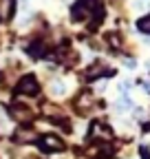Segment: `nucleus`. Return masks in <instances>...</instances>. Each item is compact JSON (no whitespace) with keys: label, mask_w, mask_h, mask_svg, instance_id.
Returning <instances> with one entry per match:
<instances>
[{"label":"nucleus","mask_w":150,"mask_h":159,"mask_svg":"<svg viewBox=\"0 0 150 159\" xmlns=\"http://www.w3.org/2000/svg\"><path fill=\"white\" fill-rule=\"evenodd\" d=\"M40 148L44 152H53V150H62L64 148V142L60 137H55V135H44L40 139Z\"/></svg>","instance_id":"nucleus-1"},{"label":"nucleus","mask_w":150,"mask_h":159,"mask_svg":"<svg viewBox=\"0 0 150 159\" xmlns=\"http://www.w3.org/2000/svg\"><path fill=\"white\" fill-rule=\"evenodd\" d=\"M38 89H40V86H38L33 75H24L20 80V84H18V93H22V95H35Z\"/></svg>","instance_id":"nucleus-2"},{"label":"nucleus","mask_w":150,"mask_h":159,"mask_svg":"<svg viewBox=\"0 0 150 159\" xmlns=\"http://www.w3.org/2000/svg\"><path fill=\"white\" fill-rule=\"evenodd\" d=\"M13 13V0H0V18L9 20Z\"/></svg>","instance_id":"nucleus-3"},{"label":"nucleus","mask_w":150,"mask_h":159,"mask_svg":"<svg viewBox=\"0 0 150 159\" xmlns=\"http://www.w3.org/2000/svg\"><path fill=\"white\" fill-rule=\"evenodd\" d=\"M86 11H88V7H86V2L84 0H80L77 5L73 7V11H71V16H73V20H82L84 16H86Z\"/></svg>","instance_id":"nucleus-4"},{"label":"nucleus","mask_w":150,"mask_h":159,"mask_svg":"<svg viewBox=\"0 0 150 159\" xmlns=\"http://www.w3.org/2000/svg\"><path fill=\"white\" fill-rule=\"evenodd\" d=\"M93 137H104V139H108V137H110V128H106L102 122H95V124H93Z\"/></svg>","instance_id":"nucleus-5"},{"label":"nucleus","mask_w":150,"mask_h":159,"mask_svg":"<svg viewBox=\"0 0 150 159\" xmlns=\"http://www.w3.org/2000/svg\"><path fill=\"white\" fill-rule=\"evenodd\" d=\"M11 111H13V117H15V119H22V122H29V119L33 117L31 111H27L24 106H13Z\"/></svg>","instance_id":"nucleus-6"},{"label":"nucleus","mask_w":150,"mask_h":159,"mask_svg":"<svg viewBox=\"0 0 150 159\" xmlns=\"http://www.w3.org/2000/svg\"><path fill=\"white\" fill-rule=\"evenodd\" d=\"M15 139H18V142H22V144H24V142H33V139H35V133H33V130H27V128H24V130H18Z\"/></svg>","instance_id":"nucleus-7"},{"label":"nucleus","mask_w":150,"mask_h":159,"mask_svg":"<svg viewBox=\"0 0 150 159\" xmlns=\"http://www.w3.org/2000/svg\"><path fill=\"white\" fill-rule=\"evenodd\" d=\"M104 73H106V66L99 64V62L93 66V69H88V77H90V80H95V77H99V75H104Z\"/></svg>","instance_id":"nucleus-8"},{"label":"nucleus","mask_w":150,"mask_h":159,"mask_svg":"<svg viewBox=\"0 0 150 159\" xmlns=\"http://www.w3.org/2000/svg\"><path fill=\"white\" fill-rule=\"evenodd\" d=\"M51 93H53V95H64V93H66V86H64L62 80H55V82L51 84Z\"/></svg>","instance_id":"nucleus-9"},{"label":"nucleus","mask_w":150,"mask_h":159,"mask_svg":"<svg viewBox=\"0 0 150 159\" xmlns=\"http://www.w3.org/2000/svg\"><path fill=\"white\" fill-rule=\"evenodd\" d=\"M117 108L119 111H130V108H133V99H130L128 95H121L119 102H117Z\"/></svg>","instance_id":"nucleus-10"},{"label":"nucleus","mask_w":150,"mask_h":159,"mask_svg":"<svg viewBox=\"0 0 150 159\" xmlns=\"http://www.w3.org/2000/svg\"><path fill=\"white\" fill-rule=\"evenodd\" d=\"M139 29H141V31H146V33H150V16H148V18H143V20H139Z\"/></svg>","instance_id":"nucleus-11"},{"label":"nucleus","mask_w":150,"mask_h":159,"mask_svg":"<svg viewBox=\"0 0 150 159\" xmlns=\"http://www.w3.org/2000/svg\"><path fill=\"white\" fill-rule=\"evenodd\" d=\"M119 89H121V91H128V89H130V82H121Z\"/></svg>","instance_id":"nucleus-12"},{"label":"nucleus","mask_w":150,"mask_h":159,"mask_svg":"<svg viewBox=\"0 0 150 159\" xmlns=\"http://www.w3.org/2000/svg\"><path fill=\"white\" fill-rule=\"evenodd\" d=\"M141 159H150V152L146 148H141Z\"/></svg>","instance_id":"nucleus-13"}]
</instances>
